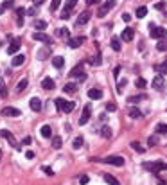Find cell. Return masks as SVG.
Segmentation results:
<instances>
[{
  "instance_id": "6da1fadb",
  "label": "cell",
  "mask_w": 167,
  "mask_h": 185,
  "mask_svg": "<svg viewBox=\"0 0 167 185\" xmlns=\"http://www.w3.org/2000/svg\"><path fill=\"white\" fill-rule=\"evenodd\" d=\"M142 169L146 171H151V173H160V171H167V164L165 162H144L142 164Z\"/></svg>"
},
{
  "instance_id": "7a4b0ae2",
  "label": "cell",
  "mask_w": 167,
  "mask_h": 185,
  "mask_svg": "<svg viewBox=\"0 0 167 185\" xmlns=\"http://www.w3.org/2000/svg\"><path fill=\"white\" fill-rule=\"evenodd\" d=\"M0 137H2V138H6V140L11 144V147H14L16 151H22V144H18V142H16L14 135L11 133V131H7V130H0Z\"/></svg>"
},
{
  "instance_id": "3957f363",
  "label": "cell",
  "mask_w": 167,
  "mask_h": 185,
  "mask_svg": "<svg viewBox=\"0 0 167 185\" xmlns=\"http://www.w3.org/2000/svg\"><path fill=\"white\" fill-rule=\"evenodd\" d=\"M70 77H77L79 81H84L86 79V74H84V65L83 63H79V65H75L72 68V72H70Z\"/></svg>"
},
{
  "instance_id": "277c9868",
  "label": "cell",
  "mask_w": 167,
  "mask_h": 185,
  "mask_svg": "<svg viewBox=\"0 0 167 185\" xmlns=\"http://www.w3.org/2000/svg\"><path fill=\"white\" fill-rule=\"evenodd\" d=\"M149 29H151V38H155V40L165 38V29H164V27H157L155 23H151Z\"/></svg>"
},
{
  "instance_id": "5b68a950",
  "label": "cell",
  "mask_w": 167,
  "mask_h": 185,
  "mask_svg": "<svg viewBox=\"0 0 167 185\" xmlns=\"http://www.w3.org/2000/svg\"><path fill=\"white\" fill-rule=\"evenodd\" d=\"M0 115H4V117H20L22 112L18 108H13V106H6V108H2L0 110Z\"/></svg>"
},
{
  "instance_id": "8992f818",
  "label": "cell",
  "mask_w": 167,
  "mask_h": 185,
  "mask_svg": "<svg viewBox=\"0 0 167 185\" xmlns=\"http://www.w3.org/2000/svg\"><path fill=\"white\" fill-rule=\"evenodd\" d=\"M32 38H34L36 41H43L47 47H51V43H52V38H51L47 32H34V34H32Z\"/></svg>"
},
{
  "instance_id": "52a82bcc",
  "label": "cell",
  "mask_w": 167,
  "mask_h": 185,
  "mask_svg": "<svg viewBox=\"0 0 167 185\" xmlns=\"http://www.w3.org/2000/svg\"><path fill=\"white\" fill-rule=\"evenodd\" d=\"M104 164H110V165H117V167H122L124 165V158L122 156H106L103 158Z\"/></svg>"
},
{
  "instance_id": "ba28073f",
  "label": "cell",
  "mask_w": 167,
  "mask_h": 185,
  "mask_svg": "<svg viewBox=\"0 0 167 185\" xmlns=\"http://www.w3.org/2000/svg\"><path fill=\"white\" fill-rule=\"evenodd\" d=\"M90 18H92V13H90V11H83V13L77 16L75 25H77V27H79V25H86V23L90 22Z\"/></svg>"
},
{
  "instance_id": "9c48e42d",
  "label": "cell",
  "mask_w": 167,
  "mask_h": 185,
  "mask_svg": "<svg viewBox=\"0 0 167 185\" xmlns=\"http://www.w3.org/2000/svg\"><path fill=\"white\" fill-rule=\"evenodd\" d=\"M90 117H92V106H90V104H84L83 115H81V119H79V124H86L90 121Z\"/></svg>"
},
{
  "instance_id": "30bf717a",
  "label": "cell",
  "mask_w": 167,
  "mask_h": 185,
  "mask_svg": "<svg viewBox=\"0 0 167 185\" xmlns=\"http://www.w3.org/2000/svg\"><path fill=\"white\" fill-rule=\"evenodd\" d=\"M153 88L158 90V92H164L165 90V81H164V76H157L153 79Z\"/></svg>"
},
{
  "instance_id": "8fae6325",
  "label": "cell",
  "mask_w": 167,
  "mask_h": 185,
  "mask_svg": "<svg viewBox=\"0 0 167 185\" xmlns=\"http://www.w3.org/2000/svg\"><path fill=\"white\" fill-rule=\"evenodd\" d=\"M84 40H86L84 36H79V38H70V40H68V47H70V49H79V47L84 43Z\"/></svg>"
},
{
  "instance_id": "7c38bea8",
  "label": "cell",
  "mask_w": 167,
  "mask_h": 185,
  "mask_svg": "<svg viewBox=\"0 0 167 185\" xmlns=\"http://www.w3.org/2000/svg\"><path fill=\"white\" fill-rule=\"evenodd\" d=\"M133 38H135V31H133L131 27L124 29V31H122V34H120V40H124V41H131Z\"/></svg>"
},
{
  "instance_id": "4fadbf2b",
  "label": "cell",
  "mask_w": 167,
  "mask_h": 185,
  "mask_svg": "<svg viewBox=\"0 0 167 185\" xmlns=\"http://www.w3.org/2000/svg\"><path fill=\"white\" fill-rule=\"evenodd\" d=\"M40 135H42L43 138H52V128L49 124H43L42 128H40Z\"/></svg>"
},
{
  "instance_id": "5bb4252c",
  "label": "cell",
  "mask_w": 167,
  "mask_h": 185,
  "mask_svg": "<svg viewBox=\"0 0 167 185\" xmlns=\"http://www.w3.org/2000/svg\"><path fill=\"white\" fill-rule=\"evenodd\" d=\"M29 106H31L32 112H42V101L38 97H32L31 101H29Z\"/></svg>"
},
{
  "instance_id": "9a60e30c",
  "label": "cell",
  "mask_w": 167,
  "mask_h": 185,
  "mask_svg": "<svg viewBox=\"0 0 167 185\" xmlns=\"http://www.w3.org/2000/svg\"><path fill=\"white\" fill-rule=\"evenodd\" d=\"M23 63H25V56H23V54H14L11 65H13V67H22Z\"/></svg>"
},
{
  "instance_id": "2e32d148",
  "label": "cell",
  "mask_w": 167,
  "mask_h": 185,
  "mask_svg": "<svg viewBox=\"0 0 167 185\" xmlns=\"http://www.w3.org/2000/svg\"><path fill=\"white\" fill-rule=\"evenodd\" d=\"M88 97L90 99H103V90H99V88H90L88 90Z\"/></svg>"
},
{
  "instance_id": "e0dca14e",
  "label": "cell",
  "mask_w": 167,
  "mask_h": 185,
  "mask_svg": "<svg viewBox=\"0 0 167 185\" xmlns=\"http://www.w3.org/2000/svg\"><path fill=\"white\" fill-rule=\"evenodd\" d=\"M20 41L16 40V41H13V43H11L9 47H7V54H11V56H14V54H16V52L20 51Z\"/></svg>"
},
{
  "instance_id": "ac0fdd59",
  "label": "cell",
  "mask_w": 167,
  "mask_h": 185,
  "mask_svg": "<svg viewBox=\"0 0 167 185\" xmlns=\"http://www.w3.org/2000/svg\"><path fill=\"white\" fill-rule=\"evenodd\" d=\"M42 86L45 88V90H54V79L52 77H43V81H42Z\"/></svg>"
},
{
  "instance_id": "d6986e66",
  "label": "cell",
  "mask_w": 167,
  "mask_h": 185,
  "mask_svg": "<svg viewBox=\"0 0 167 185\" xmlns=\"http://www.w3.org/2000/svg\"><path fill=\"white\" fill-rule=\"evenodd\" d=\"M14 13H16V23L22 27V25H23V14H25V9H23V7H16Z\"/></svg>"
},
{
  "instance_id": "ffe728a7",
  "label": "cell",
  "mask_w": 167,
  "mask_h": 185,
  "mask_svg": "<svg viewBox=\"0 0 167 185\" xmlns=\"http://www.w3.org/2000/svg\"><path fill=\"white\" fill-rule=\"evenodd\" d=\"M34 29H36V32H45V29H47V22L45 20H36L34 22Z\"/></svg>"
},
{
  "instance_id": "44dd1931",
  "label": "cell",
  "mask_w": 167,
  "mask_h": 185,
  "mask_svg": "<svg viewBox=\"0 0 167 185\" xmlns=\"http://www.w3.org/2000/svg\"><path fill=\"white\" fill-rule=\"evenodd\" d=\"M52 65L56 68H63V65H65V58L63 56H54L52 58Z\"/></svg>"
},
{
  "instance_id": "7402d4cb",
  "label": "cell",
  "mask_w": 167,
  "mask_h": 185,
  "mask_svg": "<svg viewBox=\"0 0 167 185\" xmlns=\"http://www.w3.org/2000/svg\"><path fill=\"white\" fill-rule=\"evenodd\" d=\"M49 56H51V47H43V49L38 51V60H45Z\"/></svg>"
},
{
  "instance_id": "603a6c76",
  "label": "cell",
  "mask_w": 167,
  "mask_h": 185,
  "mask_svg": "<svg viewBox=\"0 0 167 185\" xmlns=\"http://www.w3.org/2000/svg\"><path fill=\"white\" fill-rule=\"evenodd\" d=\"M157 51H158V52H165V51H167V38H160V40H158Z\"/></svg>"
},
{
  "instance_id": "cb8c5ba5",
  "label": "cell",
  "mask_w": 167,
  "mask_h": 185,
  "mask_svg": "<svg viewBox=\"0 0 167 185\" xmlns=\"http://www.w3.org/2000/svg\"><path fill=\"white\" fill-rule=\"evenodd\" d=\"M103 178H104V182H106L108 185H120V182H119L115 176H112V175H104Z\"/></svg>"
},
{
  "instance_id": "d4e9b609",
  "label": "cell",
  "mask_w": 167,
  "mask_h": 185,
  "mask_svg": "<svg viewBox=\"0 0 167 185\" xmlns=\"http://www.w3.org/2000/svg\"><path fill=\"white\" fill-rule=\"evenodd\" d=\"M63 90L67 93H75L77 92V86H75V83H67V84L63 86Z\"/></svg>"
},
{
  "instance_id": "484cf974",
  "label": "cell",
  "mask_w": 167,
  "mask_h": 185,
  "mask_svg": "<svg viewBox=\"0 0 167 185\" xmlns=\"http://www.w3.org/2000/svg\"><path fill=\"white\" fill-rule=\"evenodd\" d=\"M27 84H29V81H27V77H23V79H20V83L16 84V92L20 93V92H23L25 88H27Z\"/></svg>"
},
{
  "instance_id": "4316f807",
  "label": "cell",
  "mask_w": 167,
  "mask_h": 185,
  "mask_svg": "<svg viewBox=\"0 0 167 185\" xmlns=\"http://www.w3.org/2000/svg\"><path fill=\"white\" fill-rule=\"evenodd\" d=\"M112 49H113V51H117V52H120V49H122L120 40H119L117 36H113V38H112Z\"/></svg>"
},
{
  "instance_id": "83f0119b",
  "label": "cell",
  "mask_w": 167,
  "mask_h": 185,
  "mask_svg": "<svg viewBox=\"0 0 167 185\" xmlns=\"http://www.w3.org/2000/svg\"><path fill=\"white\" fill-rule=\"evenodd\" d=\"M74 108H75V103H74V101H65V106H63V112L65 113L74 112Z\"/></svg>"
},
{
  "instance_id": "f1b7e54d",
  "label": "cell",
  "mask_w": 167,
  "mask_h": 185,
  "mask_svg": "<svg viewBox=\"0 0 167 185\" xmlns=\"http://www.w3.org/2000/svg\"><path fill=\"white\" fill-rule=\"evenodd\" d=\"M140 101H147V95H133V97H129L131 104H138Z\"/></svg>"
},
{
  "instance_id": "f546056e",
  "label": "cell",
  "mask_w": 167,
  "mask_h": 185,
  "mask_svg": "<svg viewBox=\"0 0 167 185\" xmlns=\"http://www.w3.org/2000/svg\"><path fill=\"white\" fill-rule=\"evenodd\" d=\"M131 147L135 149L136 153H144V151H146V147H144V146L140 144L138 140H135V142H131Z\"/></svg>"
},
{
  "instance_id": "4dcf8cb0",
  "label": "cell",
  "mask_w": 167,
  "mask_h": 185,
  "mask_svg": "<svg viewBox=\"0 0 167 185\" xmlns=\"http://www.w3.org/2000/svg\"><path fill=\"white\" fill-rule=\"evenodd\" d=\"M88 63H90V65H94V67H99V65L103 63V56H99V54H97V56H94L92 60H88Z\"/></svg>"
},
{
  "instance_id": "1f68e13d",
  "label": "cell",
  "mask_w": 167,
  "mask_h": 185,
  "mask_svg": "<svg viewBox=\"0 0 167 185\" xmlns=\"http://www.w3.org/2000/svg\"><path fill=\"white\" fill-rule=\"evenodd\" d=\"M135 14H136V18H144V16L147 14V7H146V6H140V7L136 9Z\"/></svg>"
},
{
  "instance_id": "d6a6232c",
  "label": "cell",
  "mask_w": 167,
  "mask_h": 185,
  "mask_svg": "<svg viewBox=\"0 0 167 185\" xmlns=\"http://www.w3.org/2000/svg\"><path fill=\"white\" fill-rule=\"evenodd\" d=\"M140 115H142V113H140V110H138L136 106H133V108H129V117H131V119H138Z\"/></svg>"
},
{
  "instance_id": "836d02e7",
  "label": "cell",
  "mask_w": 167,
  "mask_h": 185,
  "mask_svg": "<svg viewBox=\"0 0 167 185\" xmlns=\"http://www.w3.org/2000/svg\"><path fill=\"white\" fill-rule=\"evenodd\" d=\"M65 101H67V99H63V97H58V99H54V104H56V108H58L59 112H63V106H65Z\"/></svg>"
},
{
  "instance_id": "e575fe53",
  "label": "cell",
  "mask_w": 167,
  "mask_h": 185,
  "mask_svg": "<svg viewBox=\"0 0 167 185\" xmlns=\"http://www.w3.org/2000/svg\"><path fill=\"white\" fill-rule=\"evenodd\" d=\"M61 146H63L61 137H52V147H54V149H59Z\"/></svg>"
},
{
  "instance_id": "d590c367",
  "label": "cell",
  "mask_w": 167,
  "mask_h": 185,
  "mask_svg": "<svg viewBox=\"0 0 167 185\" xmlns=\"http://www.w3.org/2000/svg\"><path fill=\"white\" fill-rule=\"evenodd\" d=\"M61 6V0H51V6H49V9H51V13H54V11H58V7Z\"/></svg>"
},
{
  "instance_id": "8d00e7d4",
  "label": "cell",
  "mask_w": 167,
  "mask_h": 185,
  "mask_svg": "<svg viewBox=\"0 0 167 185\" xmlns=\"http://www.w3.org/2000/svg\"><path fill=\"white\" fill-rule=\"evenodd\" d=\"M135 86H136V88H140V90H142V88H146V86H147V81L144 79V77H138V79L135 81Z\"/></svg>"
},
{
  "instance_id": "74e56055",
  "label": "cell",
  "mask_w": 167,
  "mask_h": 185,
  "mask_svg": "<svg viewBox=\"0 0 167 185\" xmlns=\"http://www.w3.org/2000/svg\"><path fill=\"white\" fill-rule=\"evenodd\" d=\"M101 135H103L104 138H110V137H112V128H110V126H103V130H101Z\"/></svg>"
},
{
  "instance_id": "f35d334b",
  "label": "cell",
  "mask_w": 167,
  "mask_h": 185,
  "mask_svg": "<svg viewBox=\"0 0 167 185\" xmlns=\"http://www.w3.org/2000/svg\"><path fill=\"white\" fill-rule=\"evenodd\" d=\"M81 146H83V137H75V138H74L72 147H74V149H81Z\"/></svg>"
},
{
  "instance_id": "ab89813d",
  "label": "cell",
  "mask_w": 167,
  "mask_h": 185,
  "mask_svg": "<svg viewBox=\"0 0 167 185\" xmlns=\"http://www.w3.org/2000/svg\"><path fill=\"white\" fill-rule=\"evenodd\" d=\"M75 4H77V0H67V4H65V11L70 13V11L75 7Z\"/></svg>"
},
{
  "instance_id": "60d3db41",
  "label": "cell",
  "mask_w": 167,
  "mask_h": 185,
  "mask_svg": "<svg viewBox=\"0 0 167 185\" xmlns=\"http://www.w3.org/2000/svg\"><path fill=\"white\" fill-rule=\"evenodd\" d=\"M167 133V124H157V135H165Z\"/></svg>"
},
{
  "instance_id": "b9f144b4",
  "label": "cell",
  "mask_w": 167,
  "mask_h": 185,
  "mask_svg": "<svg viewBox=\"0 0 167 185\" xmlns=\"http://www.w3.org/2000/svg\"><path fill=\"white\" fill-rule=\"evenodd\" d=\"M56 36H59V38H67V36H68V29H67V27L58 29V31H56Z\"/></svg>"
},
{
  "instance_id": "7bdbcfd3",
  "label": "cell",
  "mask_w": 167,
  "mask_h": 185,
  "mask_svg": "<svg viewBox=\"0 0 167 185\" xmlns=\"http://www.w3.org/2000/svg\"><path fill=\"white\" fill-rule=\"evenodd\" d=\"M108 7H106V6H101V7H99V13H97V16H99V18H103V16H106V13H108Z\"/></svg>"
},
{
  "instance_id": "ee69618b",
  "label": "cell",
  "mask_w": 167,
  "mask_h": 185,
  "mask_svg": "<svg viewBox=\"0 0 167 185\" xmlns=\"http://www.w3.org/2000/svg\"><path fill=\"white\" fill-rule=\"evenodd\" d=\"M147 144H149V146H157V144H158V135L149 137V138H147Z\"/></svg>"
},
{
  "instance_id": "f6af8a7d",
  "label": "cell",
  "mask_w": 167,
  "mask_h": 185,
  "mask_svg": "<svg viewBox=\"0 0 167 185\" xmlns=\"http://www.w3.org/2000/svg\"><path fill=\"white\" fill-rule=\"evenodd\" d=\"M9 7H13V0H6L2 6H0V9L2 11H6V9H9Z\"/></svg>"
},
{
  "instance_id": "bcb514c9",
  "label": "cell",
  "mask_w": 167,
  "mask_h": 185,
  "mask_svg": "<svg viewBox=\"0 0 167 185\" xmlns=\"http://www.w3.org/2000/svg\"><path fill=\"white\" fill-rule=\"evenodd\" d=\"M0 95H2V97H6V95H7V88H6V84H4L2 79H0Z\"/></svg>"
},
{
  "instance_id": "7dc6e473",
  "label": "cell",
  "mask_w": 167,
  "mask_h": 185,
  "mask_svg": "<svg viewBox=\"0 0 167 185\" xmlns=\"http://www.w3.org/2000/svg\"><path fill=\"white\" fill-rule=\"evenodd\" d=\"M124 86H126V79H120V81H119V84H117V92H119V93H122Z\"/></svg>"
},
{
  "instance_id": "c3c4849f",
  "label": "cell",
  "mask_w": 167,
  "mask_h": 185,
  "mask_svg": "<svg viewBox=\"0 0 167 185\" xmlns=\"http://www.w3.org/2000/svg\"><path fill=\"white\" fill-rule=\"evenodd\" d=\"M42 171H43V173H45V175H47V176H54V171H52V167H45V165H43V167H42Z\"/></svg>"
},
{
  "instance_id": "681fc988",
  "label": "cell",
  "mask_w": 167,
  "mask_h": 185,
  "mask_svg": "<svg viewBox=\"0 0 167 185\" xmlns=\"http://www.w3.org/2000/svg\"><path fill=\"white\" fill-rule=\"evenodd\" d=\"M90 182V178H88V175H81V178H79V183L81 185H86Z\"/></svg>"
},
{
  "instance_id": "f907efd6",
  "label": "cell",
  "mask_w": 167,
  "mask_h": 185,
  "mask_svg": "<svg viewBox=\"0 0 167 185\" xmlns=\"http://www.w3.org/2000/svg\"><path fill=\"white\" fill-rule=\"evenodd\" d=\"M106 110H108V112H115V110H117V104L108 103V104H106Z\"/></svg>"
},
{
  "instance_id": "816d5d0a",
  "label": "cell",
  "mask_w": 167,
  "mask_h": 185,
  "mask_svg": "<svg viewBox=\"0 0 167 185\" xmlns=\"http://www.w3.org/2000/svg\"><path fill=\"white\" fill-rule=\"evenodd\" d=\"M22 144H25V146H31V144H32V137H25Z\"/></svg>"
},
{
  "instance_id": "f5cc1de1",
  "label": "cell",
  "mask_w": 167,
  "mask_h": 185,
  "mask_svg": "<svg viewBox=\"0 0 167 185\" xmlns=\"http://www.w3.org/2000/svg\"><path fill=\"white\" fill-rule=\"evenodd\" d=\"M119 74H120V65H117V67L113 68V76H115V79L119 77Z\"/></svg>"
},
{
  "instance_id": "db71d44e",
  "label": "cell",
  "mask_w": 167,
  "mask_h": 185,
  "mask_svg": "<svg viewBox=\"0 0 167 185\" xmlns=\"http://www.w3.org/2000/svg\"><path fill=\"white\" fill-rule=\"evenodd\" d=\"M104 6L108 7V9H112V7L115 6V0H106V4H104Z\"/></svg>"
},
{
  "instance_id": "11a10c76",
  "label": "cell",
  "mask_w": 167,
  "mask_h": 185,
  "mask_svg": "<svg viewBox=\"0 0 167 185\" xmlns=\"http://www.w3.org/2000/svg\"><path fill=\"white\" fill-rule=\"evenodd\" d=\"M164 7H165V4H164V2H157V4H155V9H164Z\"/></svg>"
},
{
  "instance_id": "9f6ffc18",
  "label": "cell",
  "mask_w": 167,
  "mask_h": 185,
  "mask_svg": "<svg viewBox=\"0 0 167 185\" xmlns=\"http://www.w3.org/2000/svg\"><path fill=\"white\" fill-rule=\"evenodd\" d=\"M27 14H29V16H34V14H36V7H29V9H27Z\"/></svg>"
},
{
  "instance_id": "6f0895ef",
  "label": "cell",
  "mask_w": 167,
  "mask_h": 185,
  "mask_svg": "<svg viewBox=\"0 0 167 185\" xmlns=\"http://www.w3.org/2000/svg\"><path fill=\"white\" fill-rule=\"evenodd\" d=\"M34 156H36V154H34V151H27V153H25V158H29V160H32Z\"/></svg>"
},
{
  "instance_id": "680465c9",
  "label": "cell",
  "mask_w": 167,
  "mask_h": 185,
  "mask_svg": "<svg viewBox=\"0 0 167 185\" xmlns=\"http://www.w3.org/2000/svg\"><path fill=\"white\" fill-rule=\"evenodd\" d=\"M157 183H158V185H167V182L164 180V178H160V176H157Z\"/></svg>"
},
{
  "instance_id": "91938a15",
  "label": "cell",
  "mask_w": 167,
  "mask_h": 185,
  "mask_svg": "<svg viewBox=\"0 0 167 185\" xmlns=\"http://www.w3.org/2000/svg\"><path fill=\"white\" fill-rule=\"evenodd\" d=\"M122 20L129 22V20H131V14H129V13H124V14H122Z\"/></svg>"
},
{
  "instance_id": "94428289",
  "label": "cell",
  "mask_w": 167,
  "mask_h": 185,
  "mask_svg": "<svg viewBox=\"0 0 167 185\" xmlns=\"http://www.w3.org/2000/svg\"><path fill=\"white\" fill-rule=\"evenodd\" d=\"M45 0H32V4H34V7H38V6H42Z\"/></svg>"
},
{
  "instance_id": "6125c7cd",
  "label": "cell",
  "mask_w": 167,
  "mask_h": 185,
  "mask_svg": "<svg viewBox=\"0 0 167 185\" xmlns=\"http://www.w3.org/2000/svg\"><path fill=\"white\" fill-rule=\"evenodd\" d=\"M94 4H97V0H86V6H94Z\"/></svg>"
},
{
  "instance_id": "be15d7a7",
  "label": "cell",
  "mask_w": 167,
  "mask_h": 185,
  "mask_svg": "<svg viewBox=\"0 0 167 185\" xmlns=\"http://www.w3.org/2000/svg\"><path fill=\"white\" fill-rule=\"evenodd\" d=\"M0 160H2V149H0Z\"/></svg>"
},
{
  "instance_id": "e7e4bbea",
  "label": "cell",
  "mask_w": 167,
  "mask_h": 185,
  "mask_svg": "<svg viewBox=\"0 0 167 185\" xmlns=\"http://www.w3.org/2000/svg\"><path fill=\"white\" fill-rule=\"evenodd\" d=\"M2 13H4V11H2V9H0V14H2Z\"/></svg>"
},
{
  "instance_id": "03108f58",
  "label": "cell",
  "mask_w": 167,
  "mask_h": 185,
  "mask_svg": "<svg viewBox=\"0 0 167 185\" xmlns=\"http://www.w3.org/2000/svg\"><path fill=\"white\" fill-rule=\"evenodd\" d=\"M164 63H167V60H165V61H164Z\"/></svg>"
}]
</instances>
